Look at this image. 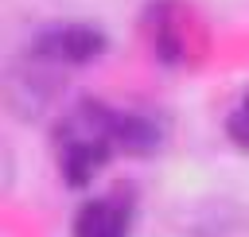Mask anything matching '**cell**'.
I'll return each mask as SVG.
<instances>
[{
  "instance_id": "6da1fadb",
  "label": "cell",
  "mask_w": 249,
  "mask_h": 237,
  "mask_svg": "<svg viewBox=\"0 0 249 237\" xmlns=\"http://www.w3.org/2000/svg\"><path fill=\"white\" fill-rule=\"evenodd\" d=\"M105 47H109V39L93 23H51L31 35V51L39 58L66 62V66H86V62L101 58Z\"/></svg>"
},
{
  "instance_id": "7a4b0ae2",
  "label": "cell",
  "mask_w": 249,
  "mask_h": 237,
  "mask_svg": "<svg viewBox=\"0 0 249 237\" xmlns=\"http://www.w3.org/2000/svg\"><path fill=\"white\" fill-rule=\"evenodd\" d=\"M109 136H101V132H89V136H74V140H66V148H62V159H58V167H62V179L70 183V186H89V179L109 163Z\"/></svg>"
},
{
  "instance_id": "277c9868",
  "label": "cell",
  "mask_w": 249,
  "mask_h": 237,
  "mask_svg": "<svg viewBox=\"0 0 249 237\" xmlns=\"http://www.w3.org/2000/svg\"><path fill=\"white\" fill-rule=\"evenodd\" d=\"M226 136H230L241 152H249V109H245V105H237V109L226 117Z\"/></svg>"
},
{
  "instance_id": "3957f363",
  "label": "cell",
  "mask_w": 249,
  "mask_h": 237,
  "mask_svg": "<svg viewBox=\"0 0 249 237\" xmlns=\"http://www.w3.org/2000/svg\"><path fill=\"white\" fill-rule=\"evenodd\" d=\"M74 237H128V210L117 198H89L74 214Z\"/></svg>"
}]
</instances>
